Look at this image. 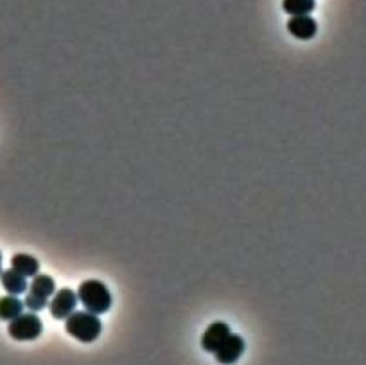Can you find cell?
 Wrapping results in <instances>:
<instances>
[{
  "label": "cell",
  "instance_id": "5b68a950",
  "mask_svg": "<svg viewBox=\"0 0 366 365\" xmlns=\"http://www.w3.org/2000/svg\"><path fill=\"white\" fill-rule=\"evenodd\" d=\"M77 293L70 288H61L54 292L53 301L49 302V312L54 319L65 320L72 312H76Z\"/></svg>",
  "mask_w": 366,
  "mask_h": 365
},
{
  "label": "cell",
  "instance_id": "30bf717a",
  "mask_svg": "<svg viewBox=\"0 0 366 365\" xmlns=\"http://www.w3.org/2000/svg\"><path fill=\"white\" fill-rule=\"evenodd\" d=\"M23 305L22 301L18 299V295H6V297H0V320H9L11 322L13 319H16L18 315H22Z\"/></svg>",
  "mask_w": 366,
  "mask_h": 365
},
{
  "label": "cell",
  "instance_id": "3957f363",
  "mask_svg": "<svg viewBox=\"0 0 366 365\" xmlns=\"http://www.w3.org/2000/svg\"><path fill=\"white\" fill-rule=\"evenodd\" d=\"M56 292V282L50 275H34L33 281H31V288L27 292L26 308L29 312H42L45 310V306H49V299Z\"/></svg>",
  "mask_w": 366,
  "mask_h": 365
},
{
  "label": "cell",
  "instance_id": "277c9868",
  "mask_svg": "<svg viewBox=\"0 0 366 365\" xmlns=\"http://www.w3.org/2000/svg\"><path fill=\"white\" fill-rule=\"evenodd\" d=\"M43 331L42 319L36 315V312L22 313L16 319H13L8 326V333L11 339L27 342V340H36Z\"/></svg>",
  "mask_w": 366,
  "mask_h": 365
},
{
  "label": "cell",
  "instance_id": "8fae6325",
  "mask_svg": "<svg viewBox=\"0 0 366 365\" xmlns=\"http://www.w3.org/2000/svg\"><path fill=\"white\" fill-rule=\"evenodd\" d=\"M11 268H15L23 277H34L40 270V263L29 254H16L11 258Z\"/></svg>",
  "mask_w": 366,
  "mask_h": 365
},
{
  "label": "cell",
  "instance_id": "4fadbf2b",
  "mask_svg": "<svg viewBox=\"0 0 366 365\" xmlns=\"http://www.w3.org/2000/svg\"><path fill=\"white\" fill-rule=\"evenodd\" d=\"M0 274H2V252H0Z\"/></svg>",
  "mask_w": 366,
  "mask_h": 365
},
{
  "label": "cell",
  "instance_id": "7c38bea8",
  "mask_svg": "<svg viewBox=\"0 0 366 365\" xmlns=\"http://www.w3.org/2000/svg\"><path fill=\"white\" fill-rule=\"evenodd\" d=\"M316 8V0H282V9L291 16L311 15Z\"/></svg>",
  "mask_w": 366,
  "mask_h": 365
},
{
  "label": "cell",
  "instance_id": "6da1fadb",
  "mask_svg": "<svg viewBox=\"0 0 366 365\" xmlns=\"http://www.w3.org/2000/svg\"><path fill=\"white\" fill-rule=\"evenodd\" d=\"M65 329L70 337L83 344H90L99 339L102 331V322L99 315L90 312H72L65 319Z\"/></svg>",
  "mask_w": 366,
  "mask_h": 365
},
{
  "label": "cell",
  "instance_id": "8992f818",
  "mask_svg": "<svg viewBox=\"0 0 366 365\" xmlns=\"http://www.w3.org/2000/svg\"><path fill=\"white\" fill-rule=\"evenodd\" d=\"M244 349H246V342L242 340V337L230 333L228 339L225 340V342L219 346V349L214 353L215 360H217L219 364H234V361H237L239 358H241V354L244 353Z\"/></svg>",
  "mask_w": 366,
  "mask_h": 365
},
{
  "label": "cell",
  "instance_id": "52a82bcc",
  "mask_svg": "<svg viewBox=\"0 0 366 365\" xmlns=\"http://www.w3.org/2000/svg\"><path fill=\"white\" fill-rule=\"evenodd\" d=\"M232 333L230 326L225 322H214L207 327V331L203 333V339H201V347H203L207 353H215L219 349V346L228 339V335Z\"/></svg>",
  "mask_w": 366,
  "mask_h": 365
},
{
  "label": "cell",
  "instance_id": "9c48e42d",
  "mask_svg": "<svg viewBox=\"0 0 366 365\" xmlns=\"http://www.w3.org/2000/svg\"><path fill=\"white\" fill-rule=\"evenodd\" d=\"M0 281H2V286L8 293L11 295H20V293L27 292V277H23L22 274L15 270V268H9V270H4L0 274Z\"/></svg>",
  "mask_w": 366,
  "mask_h": 365
},
{
  "label": "cell",
  "instance_id": "ba28073f",
  "mask_svg": "<svg viewBox=\"0 0 366 365\" xmlns=\"http://www.w3.org/2000/svg\"><path fill=\"white\" fill-rule=\"evenodd\" d=\"M287 31L298 40H311L318 33V22L309 15L291 16L287 22Z\"/></svg>",
  "mask_w": 366,
  "mask_h": 365
},
{
  "label": "cell",
  "instance_id": "7a4b0ae2",
  "mask_svg": "<svg viewBox=\"0 0 366 365\" xmlns=\"http://www.w3.org/2000/svg\"><path fill=\"white\" fill-rule=\"evenodd\" d=\"M77 301L85 306L87 312L102 315L112 306V293L104 282L90 279V281L81 282L77 288Z\"/></svg>",
  "mask_w": 366,
  "mask_h": 365
}]
</instances>
